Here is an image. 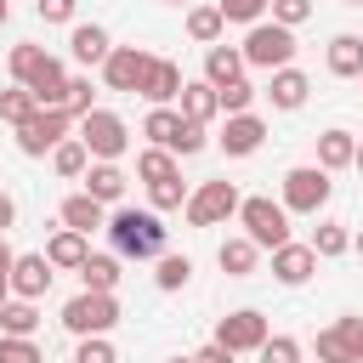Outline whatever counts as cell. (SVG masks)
<instances>
[{
	"label": "cell",
	"mask_w": 363,
	"mask_h": 363,
	"mask_svg": "<svg viewBox=\"0 0 363 363\" xmlns=\"http://www.w3.org/2000/svg\"><path fill=\"white\" fill-rule=\"evenodd\" d=\"M40 113V96L28 91V85H11V91H0V119L6 125H28Z\"/></svg>",
	"instance_id": "obj_28"
},
{
	"label": "cell",
	"mask_w": 363,
	"mask_h": 363,
	"mask_svg": "<svg viewBox=\"0 0 363 363\" xmlns=\"http://www.w3.org/2000/svg\"><path fill=\"white\" fill-rule=\"evenodd\" d=\"M238 51H244L250 68H267V74H272V68H289V57H295V28L261 17V23H250V34H244Z\"/></svg>",
	"instance_id": "obj_3"
},
{
	"label": "cell",
	"mask_w": 363,
	"mask_h": 363,
	"mask_svg": "<svg viewBox=\"0 0 363 363\" xmlns=\"http://www.w3.org/2000/svg\"><path fill=\"white\" fill-rule=\"evenodd\" d=\"M216 142H221V153H227V159H250V153L267 142V125H261L255 113H227V125H221V136H216Z\"/></svg>",
	"instance_id": "obj_13"
},
{
	"label": "cell",
	"mask_w": 363,
	"mask_h": 363,
	"mask_svg": "<svg viewBox=\"0 0 363 363\" xmlns=\"http://www.w3.org/2000/svg\"><path fill=\"white\" fill-rule=\"evenodd\" d=\"M352 159H357V136L352 130H323L318 136V164L323 170H346Z\"/></svg>",
	"instance_id": "obj_26"
},
{
	"label": "cell",
	"mask_w": 363,
	"mask_h": 363,
	"mask_svg": "<svg viewBox=\"0 0 363 363\" xmlns=\"http://www.w3.org/2000/svg\"><path fill=\"white\" fill-rule=\"evenodd\" d=\"M142 74H147V51H136V45H113L102 62L108 91H142Z\"/></svg>",
	"instance_id": "obj_11"
},
{
	"label": "cell",
	"mask_w": 363,
	"mask_h": 363,
	"mask_svg": "<svg viewBox=\"0 0 363 363\" xmlns=\"http://www.w3.org/2000/svg\"><path fill=\"white\" fill-rule=\"evenodd\" d=\"M79 142L91 147V159H119V153L130 147V130H125V119H119V113L91 108V113L79 119Z\"/></svg>",
	"instance_id": "obj_8"
},
{
	"label": "cell",
	"mask_w": 363,
	"mask_h": 363,
	"mask_svg": "<svg viewBox=\"0 0 363 363\" xmlns=\"http://www.w3.org/2000/svg\"><path fill=\"white\" fill-rule=\"evenodd\" d=\"M0 363H45L34 335H0Z\"/></svg>",
	"instance_id": "obj_37"
},
{
	"label": "cell",
	"mask_w": 363,
	"mask_h": 363,
	"mask_svg": "<svg viewBox=\"0 0 363 363\" xmlns=\"http://www.w3.org/2000/svg\"><path fill=\"white\" fill-rule=\"evenodd\" d=\"M352 363H363V335H357V340H352Z\"/></svg>",
	"instance_id": "obj_50"
},
{
	"label": "cell",
	"mask_w": 363,
	"mask_h": 363,
	"mask_svg": "<svg viewBox=\"0 0 363 363\" xmlns=\"http://www.w3.org/2000/svg\"><path fill=\"white\" fill-rule=\"evenodd\" d=\"M170 363H193V357H170Z\"/></svg>",
	"instance_id": "obj_54"
},
{
	"label": "cell",
	"mask_w": 363,
	"mask_h": 363,
	"mask_svg": "<svg viewBox=\"0 0 363 363\" xmlns=\"http://www.w3.org/2000/svg\"><path fill=\"white\" fill-rule=\"evenodd\" d=\"M40 329V312H34V301H6L0 306V335H34Z\"/></svg>",
	"instance_id": "obj_31"
},
{
	"label": "cell",
	"mask_w": 363,
	"mask_h": 363,
	"mask_svg": "<svg viewBox=\"0 0 363 363\" xmlns=\"http://www.w3.org/2000/svg\"><path fill=\"white\" fill-rule=\"evenodd\" d=\"M244 68H250V62H244L238 45H210V51H204V79H210L216 91L233 85V79H244Z\"/></svg>",
	"instance_id": "obj_18"
},
{
	"label": "cell",
	"mask_w": 363,
	"mask_h": 363,
	"mask_svg": "<svg viewBox=\"0 0 363 363\" xmlns=\"http://www.w3.org/2000/svg\"><path fill=\"white\" fill-rule=\"evenodd\" d=\"M233 357H238V352H227L221 340H210V346H199V352H193V363H233Z\"/></svg>",
	"instance_id": "obj_46"
},
{
	"label": "cell",
	"mask_w": 363,
	"mask_h": 363,
	"mask_svg": "<svg viewBox=\"0 0 363 363\" xmlns=\"http://www.w3.org/2000/svg\"><path fill=\"white\" fill-rule=\"evenodd\" d=\"M204 142H210V136H204V125H199V119H187V125H182L176 153H182V159H187V153H204Z\"/></svg>",
	"instance_id": "obj_45"
},
{
	"label": "cell",
	"mask_w": 363,
	"mask_h": 363,
	"mask_svg": "<svg viewBox=\"0 0 363 363\" xmlns=\"http://www.w3.org/2000/svg\"><path fill=\"white\" fill-rule=\"evenodd\" d=\"M68 51H74V62H85V68H102V62H108V51H113V40H108V28H96V23H74V34H68Z\"/></svg>",
	"instance_id": "obj_16"
},
{
	"label": "cell",
	"mask_w": 363,
	"mask_h": 363,
	"mask_svg": "<svg viewBox=\"0 0 363 363\" xmlns=\"http://www.w3.org/2000/svg\"><path fill=\"white\" fill-rule=\"evenodd\" d=\"M170 6H187V0H170Z\"/></svg>",
	"instance_id": "obj_55"
},
{
	"label": "cell",
	"mask_w": 363,
	"mask_h": 363,
	"mask_svg": "<svg viewBox=\"0 0 363 363\" xmlns=\"http://www.w3.org/2000/svg\"><path fill=\"white\" fill-rule=\"evenodd\" d=\"M68 125H74L68 108H40L28 125H17V147H23L28 159H45L57 142H68Z\"/></svg>",
	"instance_id": "obj_7"
},
{
	"label": "cell",
	"mask_w": 363,
	"mask_h": 363,
	"mask_svg": "<svg viewBox=\"0 0 363 363\" xmlns=\"http://www.w3.org/2000/svg\"><path fill=\"white\" fill-rule=\"evenodd\" d=\"M306 91H312V79H306L301 68H272V85H267V96H272V108H284V113H295V108L306 102Z\"/></svg>",
	"instance_id": "obj_19"
},
{
	"label": "cell",
	"mask_w": 363,
	"mask_h": 363,
	"mask_svg": "<svg viewBox=\"0 0 363 363\" xmlns=\"http://www.w3.org/2000/svg\"><path fill=\"white\" fill-rule=\"evenodd\" d=\"M6 17H11V0H0V23H6Z\"/></svg>",
	"instance_id": "obj_52"
},
{
	"label": "cell",
	"mask_w": 363,
	"mask_h": 363,
	"mask_svg": "<svg viewBox=\"0 0 363 363\" xmlns=\"http://www.w3.org/2000/svg\"><path fill=\"white\" fill-rule=\"evenodd\" d=\"M329 193H335V182H329L323 164H295V170H284V210L318 216V210L329 204Z\"/></svg>",
	"instance_id": "obj_5"
},
{
	"label": "cell",
	"mask_w": 363,
	"mask_h": 363,
	"mask_svg": "<svg viewBox=\"0 0 363 363\" xmlns=\"http://www.w3.org/2000/svg\"><path fill=\"white\" fill-rule=\"evenodd\" d=\"M216 261H221V272H227V278H250V272H255V261H261V244H255L250 233H244V238H221Z\"/></svg>",
	"instance_id": "obj_22"
},
{
	"label": "cell",
	"mask_w": 363,
	"mask_h": 363,
	"mask_svg": "<svg viewBox=\"0 0 363 363\" xmlns=\"http://www.w3.org/2000/svg\"><path fill=\"white\" fill-rule=\"evenodd\" d=\"M352 250H357V255H363V233H357V238H352Z\"/></svg>",
	"instance_id": "obj_53"
},
{
	"label": "cell",
	"mask_w": 363,
	"mask_h": 363,
	"mask_svg": "<svg viewBox=\"0 0 363 363\" xmlns=\"http://www.w3.org/2000/svg\"><path fill=\"white\" fill-rule=\"evenodd\" d=\"M182 85H187V79H182V68H176L170 57H147V74H142V91H136V96H147L153 108H170V102L182 96Z\"/></svg>",
	"instance_id": "obj_12"
},
{
	"label": "cell",
	"mask_w": 363,
	"mask_h": 363,
	"mask_svg": "<svg viewBox=\"0 0 363 363\" xmlns=\"http://www.w3.org/2000/svg\"><path fill=\"white\" fill-rule=\"evenodd\" d=\"M85 193L102 199V204H119V199H125V170H119L113 159H96V164L85 170Z\"/></svg>",
	"instance_id": "obj_23"
},
{
	"label": "cell",
	"mask_w": 363,
	"mask_h": 363,
	"mask_svg": "<svg viewBox=\"0 0 363 363\" xmlns=\"http://www.w3.org/2000/svg\"><path fill=\"white\" fill-rule=\"evenodd\" d=\"M136 176H142V182H170V176H176V153H170V147L136 153Z\"/></svg>",
	"instance_id": "obj_33"
},
{
	"label": "cell",
	"mask_w": 363,
	"mask_h": 363,
	"mask_svg": "<svg viewBox=\"0 0 363 363\" xmlns=\"http://www.w3.org/2000/svg\"><path fill=\"white\" fill-rule=\"evenodd\" d=\"M147 199H153V210H187V187H182V176H170V182H147Z\"/></svg>",
	"instance_id": "obj_35"
},
{
	"label": "cell",
	"mask_w": 363,
	"mask_h": 363,
	"mask_svg": "<svg viewBox=\"0 0 363 363\" xmlns=\"http://www.w3.org/2000/svg\"><path fill=\"white\" fill-rule=\"evenodd\" d=\"M312 272H318V250H312V244H278V250H272V278H278V284L295 289V284H306Z\"/></svg>",
	"instance_id": "obj_15"
},
{
	"label": "cell",
	"mask_w": 363,
	"mask_h": 363,
	"mask_svg": "<svg viewBox=\"0 0 363 363\" xmlns=\"http://www.w3.org/2000/svg\"><path fill=\"white\" fill-rule=\"evenodd\" d=\"M11 79L40 96V108H68V68L45 45H11Z\"/></svg>",
	"instance_id": "obj_1"
},
{
	"label": "cell",
	"mask_w": 363,
	"mask_h": 363,
	"mask_svg": "<svg viewBox=\"0 0 363 363\" xmlns=\"http://www.w3.org/2000/svg\"><path fill=\"white\" fill-rule=\"evenodd\" d=\"M182 119H199V125H210L216 113H221V91L210 85V79H193V85H182Z\"/></svg>",
	"instance_id": "obj_20"
},
{
	"label": "cell",
	"mask_w": 363,
	"mask_h": 363,
	"mask_svg": "<svg viewBox=\"0 0 363 363\" xmlns=\"http://www.w3.org/2000/svg\"><path fill=\"white\" fill-rule=\"evenodd\" d=\"M182 125H187V119H182V108H153V113L142 119V136H147L153 147H170V153H176V142H182Z\"/></svg>",
	"instance_id": "obj_25"
},
{
	"label": "cell",
	"mask_w": 363,
	"mask_h": 363,
	"mask_svg": "<svg viewBox=\"0 0 363 363\" xmlns=\"http://www.w3.org/2000/svg\"><path fill=\"white\" fill-rule=\"evenodd\" d=\"M51 278H57V267L45 261V250L11 261V295H23V301H40V295L51 289Z\"/></svg>",
	"instance_id": "obj_14"
},
{
	"label": "cell",
	"mask_w": 363,
	"mask_h": 363,
	"mask_svg": "<svg viewBox=\"0 0 363 363\" xmlns=\"http://www.w3.org/2000/svg\"><path fill=\"white\" fill-rule=\"evenodd\" d=\"M74 6H79V0H34L40 23H74Z\"/></svg>",
	"instance_id": "obj_44"
},
{
	"label": "cell",
	"mask_w": 363,
	"mask_h": 363,
	"mask_svg": "<svg viewBox=\"0 0 363 363\" xmlns=\"http://www.w3.org/2000/svg\"><path fill=\"white\" fill-rule=\"evenodd\" d=\"M216 340H221L227 352H261V340H267V318H261L255 306L227 312V318L216 323Z\"/></svg>",
	"instance_id": "obj_10"
},
{
	"label": "cell",
	"mask_w": 363,
	"mask_h": 363,
	"mask_svg": "<svg viewBox=\"0 0 363 363\" xmlns=\"http://www.w3.org/2000/svg\"><path fill=\"white\" fill-rule=\"evenodd\" d=\"M318 363H352V346L340 340V329H323L318 335Z\"/></svg>",
	"instance_id": "obj_42"
},
{
	"label": "cell",
	"mask_w": 363,
	"mask_h": 363,
	"mask_svg": "<svg viewBox=\"0 0 363 363\" xmlns=\"http://www.w3.org/2000/svg\"><path fill=\"white\" fill-rule=\"evenodd\" d=\"M250 102H255V85H250V79L221 85V113H250Z\"/></svg>",
	"instance_id": "obj_39"
},
{
	"label": "cell",
	"mask_w": 363,
	"mask_h": 363,
	"mask_svg": "<svg viewBox=\"0 0 363 363\" xmlns=\"http://www.w3.org/2000/svg\"><path fill=\"white\" fill-rule=\"evenodd\" d=\"M216 6H221L227 23H261L272 11V0H216Z\"/></svg>",
	"instance_id": "obj_38"
},
{
	"label": "cell",
	"mask_w": 363,
	"mask_h": 363,
	"mask_svg": "<svg viewBox=\"0 0 363 363\" xmlns=\"http://www.w3.org/2000/svg\"><path fill=\"white\" fill-rule=\"evenodd\" d=\"M79 284H85V289H108V295H113V284H119V255H85Z\"/></svg>",
	"instance_id": "obj_30"
},
{
	"label": "cell",
	"mask_w": 363,
	"mask_h": 363,
	"mask_svg": "<svg viewBox=\"0 0 363 363\" xmlns=\"http://www.w3.org/2000/svg\"><path fill=\"white\" fill-rule=\"evenodd\" d=\"M113 323H119V301H113L108 289H79V295L62 306V329L79 335V340H85V335H108Z\"/></svg>",
	"instance_id": "obj_4"
},
{
	"label": "cell",
	"mask_w": 363,
	"mask_h": 363,
	"mask_svg": "<svg viewBox=\"0 0 363 363\" xmlns=\"http://www.w3.org/2000/svg\"><path fill=\"white\" fill-rule=\"evenodd\" d=\"M352 170H357V176H363V142H357V159H352Z\"/></svg>",
	"instance_id": "obj_51"
},
{
	"label": "cell",
	"mask_w": 363,
	"mask_h": 363,
	"mask_svg": "<svg viewBox=\"0 0 363 363\" xmlns=\"http://www.w3.org/2000/svg\"><path fill=\"white\" fill-rule=\"evenodd\" d=\"M187 278H193V261H187V255H159V267H153V284H159L164 295L187 289Z\"/></svg>",
	"instance_id": "obj_32"
},
{
	"label": "cell",
	"mask_w": 363,
	"mask_h": 363,
	"mask_svg": "<svg viewBox=\"0 0 363 363\" xmlns=\"http://www.w3.org/2000/svg\"><path fill=\"white\" fill-rule=\"evenodd\" d=\"M85 255H91V233H74V227L51 233V244H45V261H51V267H62V272H79V267H85Z\"/></svg>",
	"instance_id": "obj_17"
},
{
	"label": "cell",
	"mask_w": 363,
	"mask_h": 363,
	"mask_svg": "<svg viewBox=\"0 0 363 363\" xmlns=\"http://www.w3.org/2000/svg\"><path fill=\"white\" fill-rule=\"evenodd\" d=\"M62 227H74V233H96V227H108V204L91 199V193H74V199H62Z\"/></svg>",
	"instance_id": "obj_21"
},
{
	"label": "cell",
	"mask_w": 363,
	"mask_h": 363,
	"mask_svg": "<svg viewBox=\"0 0 363 363\" xmlns=\"http://www.w3.org/2000/svg\"><path fill=\"white\" fill-rule=\"evenodd\" d=\"M74 363H119V352L108 346V335H85L79 352H74Z\"/></svg>",
	"instance_id": "obj_40"
},
{
	"label": "cell",
	"mask_w": 363,
	"mask_h": 363,
	"mask_svg": "<svg viewBox=\"0 0 363 363\" xmlns=\"http://www.w3.org/2000/svg\"><path fill=\"white\" fill-rule=\"evenodd\" d=\"M312 17V0H272V23H284V28H301Z\"/></svg>",
	"instance_id": "obj_43"
},
{
	"label": "cell",
	"mask_w": 363,
	"mask_h": 363,
	"mask_svg": "<svg viewBox=\"0 0 363 363\" xmlns=\"http://www.w3.org/2000/svg\"><path fill=\"white\" fill-rule=\"evenodd\" d=\"M221 28H227L221 6H193V11H187V34H193L199 45H216V40H221Z\"/></svg>",
	"instance_id": "obj_29"
},
{
	"label": "cell",
	"mask_w": 363,
	"mask_h": 363,
	"mask_svg": "<svg viewBox=\"0 0 363 363\" xmlns=\"http://www.w3.org/2000/svg\"><path fill=\"white\" fill-rule=\"evenodd\" d=\"M238 221H244V233L261 244V250H278V244H289V210H284V199L272 204V199H244L238 204Z\"/></svg>",
	"instance_id": "obj_6"
},
{
	"label": "cell",
	"mask_w": 363,
	"mask_h": 363,
	"mask_svg": "<svg viewBox=\"0 0 363 363\" xmlns=\"http://www.w3.org/2000/svg\"><path fill=\"white\" fill-rule=\"evenodd\" d=\"M255 357H261V363H301V340H295V335H267Z\"/></svg>",
	"instance_id": "obj_36"
},
{
	"label": "cell",
	"mask_w": 363,
	"mask_h": 363,
	"mask_svg": "<svg viewBox=\"0 0 363 363\" xmlns=\"http://www.w3.org/2000/svg\"><path fill=\"white\" fill-rule=\"evenodd\" d=\"M51 170H57V176H85V170H91V147H85L79 136L57 142V147H51Z\"/></svg>",
	"instance_id": "obj_27"
},
{
	"label": "cell",
	"mask_w": 363,
	"mask_h": 363,
	"mask_svg": "<svg viewBox=\"0 0 363 363\" xmlns=\"http://www.w3.org/2000/svg\"><path fill=\"white\" fill-rule=\"evenodd\" d=\"M329 74L363 79V34H335L329 40Z\"/></svg>",
	"instance_id": "obj_24"
},
{
	"label": "cell",
	"mask_w": 363,
	"mask_h": 363,
	"mask_svg": "<svg viewBox=\"0 0 363 363\" xmlns=\"http://www.w3.org/2000/svg\"><path fill=\"white\" fill-rule=\"evenodd\" d=\"M238 187L233 182H204L199 193H187V221L193 227H221L227 216H238Z\"/></svg>",
	"instance_id": "obj_9"
},
{
	"label": "cell",
	"mask_w": 363,
	"mask_h": 363,
	"mask_svg": "<svg viewBox=\"0 0 363 363\" xmlns=\"http://www.w3.org/2000/svg\"><path fill=\"white\" fill-rule=\"evenodd\" d=\"M346 6H363V0H346Z\"/></svg>",
	"instance_id": "obj_56"
},
{
	"label": "cell",
	"mask_w": 363,
	"mask_h": 363,
	"mask_svg": "<svg viewBox=\"0 0 363 363\" xmlns=\"http://www.w3.org/2000/svg\"><path fill=\"white\" fill-rule=\"evenodd\" d=\"M6 295H11V272H0V306H6Z\"/></svg>",
	"instance_id": "obj_49"
},
{
	"label": "cell",
	"mask_w": 363,
	"mask_h": 363,
	"mask_svg": "<svg viewBox=\"0 0 363 363\" xmlns=\"http://www.w3.org/2000/svg\"><path fill=\"white\" fill-rule=\"evenodd\" d=\"M312 250H318V255H346V250H352V233H346V221H318V233H312Z\"/></svg>",
	"instance_id": "obj_34"
},
{
	"label": "cell",
	"mask_w": 363,
	"mask_h": 363,
	"mask_svg": "<svg viewBox=\"0 0 363 363\" xmlns=\"http://www.w3.org/2000/svg\"><path fill=\"white\" fill-rule=\"evenodd\" d=\"M11 221H17V204H11V199H6V193H0V233H6V227H11Z\"/></svg>",
	"instance_id": "obj_47"
},
{
	"label": "cell",
	"mask_w": 363,
	"mask_h": 363,
	"mask_svg": "<svg viewBox=\"0 0 363 363\" xmlns=\"http://www.w3.org/2000/svg\"><path fill=\"white\" fill-rule=\"evenodd\" d=\"M11 261H17V255H11V244L0 238V272H11Z\"/></svg>",
	"instance_id": "obj_48"
},
{
	"label": "cell",
	"mask_w": 363,
	"mask_h": 363,
	"mask_svg": "<svg viewBox=\"0 0 363 363\" xmlns=\"http://www.w3.org/2000/svg\"><path fill=\"white\" fill-rule=\"evenodd\" d=\"M91 96H96V91H91V74H74V79H68V113L85 119V113H91Z\"/></svg>",
	"instance_id": "obj_41"
},
{
	"label": "cell",
	"mask_w": 363,
	"mask_h": 363,
	"mask_svg": "<svg viewBox=\"0 0 363 363\" xmlns=\"http://www.w3.org/2000/svg\"><path fill=\"white\" fill-rule=\"evenodd\" d=\"M108 238H113V250L119 255H130V261H153V255H164V221H159V210H113L108 216Z\"/></svg>",
	"instance_id": "obj_2"
}]
</instances>
